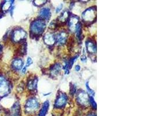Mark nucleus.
<instances>
[{"label":"nucleus","instance_id":"1","mask_svg":"<svg viewBox=\"0 0 155 116\" xmlns=\"http://www.w3.org/2000/svg\"><path fill=\"white\" fill-rule=\"evenodd\" d=\"M46 28V24L44 20H37L31 23L30 31L33 35L39 36L43 33Z\"/></svg>","mask_w":155,"mask_h":116},{"label":"nucleus","instance_id":"2","mask_svg":"<svg viewBox=\"0 0 155 116\" xmlns=\"http://www.w3.org/2000/svg\"><path fill=\"white\" fill-rule=\"evenodd\" d=\"M11 92V86L8 80L0 76V98L8 95Z\"/></svg>","mask_w":155,"mask_h":116},{"label":"nucleus","instance_id":"3","mask_svg":"<svg viewBox=\"0 0 155 116\" xmlns=\"http://www.w3.org/2000/svg\"><path fill=\"white\" fill-rule=\"evenodd\" d=\"M39 102L35 98H31L29 99L24 106L25 111L27 113H33L35 112L39 107Z\"/></svg>","mask_w":155,"mask_h":116},{"label":"nucleus","instance_id":"4","mask_svg":"<svg viewBox=\"0 0 155 116\" xmlns=\"http://www.w3.org/2000/svg\"><path fill=\"white\" fill-rule=\"evenodd\" d=\"M96 17V8L90 7L85 10L82 14V18L86 22H91Z\"/></svg>","mask_w":155,"mask_h":116},{"label":"nucleus","instance_id":"5","mask_svg":"<svg viewBox=\"0 0 155 116\" xmlns=\"http://www.w3.org/2000/svg\"><path fill=\"white\" fill-rule=\"evenodd\" d=\"M26 32L22 29H17L13 31L11 38L14 42H18L26 37Z\"/></svg>","mask_w":155,"mask_h":116},{"label":"nucleus","instance_id":"6","mask_svg":"<svg viewBox=\"0 0 155 116\" xmlns=\"http://www.w3.org/2000/svg\"><path fill=\"white\" fill-rule=\"evenodd\" d=\"M68 101V96L65 93H61L57 96L55 102V107L57 108H63Z\"/></svg>","mask_w":155,"mask_h":116},{"label":"nucleus","instance_id":"7","mask_svg":"<svg viewBox=\"0 0 155 116\" xmlns=\"http://www.w3.org/2000/svg\"><path fill=\"white\" fill-rule=\"evenodd\" d=\"M76 99L78 104L81 106H86L88 104L89 96H88L87 93L83 91H81L78 92Z\"/></svg>","mask_w":155,"mask_h":116},{"label":"nucleus","instance_id":"8","mask_svg":"<svg viewBox=\"0 0 155 116\" xmlns=\"http://www.w3.org/2000/svg\"><path fill=\"white\" fill-rule=\"evenodd\" d=\"M44 41L48 45H52L56 42V37L51 33H47L44 37Z\"/></svg>","mask_w":155,"mask_h":116},{"label":"nucleus","instance_id":"9","mask_svg":"<svg viewBox=\"0 0 155 116\" xmlns=\"http://www.w3.org/2000/svg\"><path fill=\"white\" fill-rule=\"evenodd\" d=\"M67 39H68V34L65 31H62L57 35L56 37V41L59 45H62L66 43Z\"/></svg>","mask_w":155,"mask_h":116},{"label":"nucleus","instance_id":"10","mask_svg":"<svg viewBox=\"0 0 155 116\" xmlns=\"http://www.w3.org/2000/svg\"><path fill=\"white\" fill-rule=\"evenodd\" d=\"M85 46L87 52L90 54L94 55L96 52V46L92 41H87L85 43Z\"/></svg>","mask_w":155,"mask_h":116},{"label":"nucleus","instance_id":"11","mask_svg":"<svg viewBox=\"0 0 155 116\" xmlns=\"http://www.w3.org/2000/svg\"><path fill=\"white\" fill-rule=\"evenodd\" d=\"M39 16L43 19H46V20L49 19L51 16V12L50 9L47 7L42 8L39 12Z\"/></svg>","mask_w":155,"mask_h":116},{"label":"nucleus","instance_id":"12","mask_svg":"<svg viewBox=\"0 0 155 116\" xmlns=\"http://www.w3.org/2000/svg\"><path fill=\"white\" fill-rule=\"evenodd\" d=\"M24 62L22 59L20 58H17L15 59L12 63V66L14 69L16 70H20L22 69L24 67Z\"/></svg>","mask_w":155,"mask_h":116},{"label":"nucleus","instance_id":"13","mask_svg":"<svg viewBox=\"0 0 155 116\" xmlns=\"http://www.w3.org/2000/svg\"><path fill=\"white\" fill-rule=\"evenodd\" d=\"M78 24V18L76 16H71L70 17V20L69 22V27L70 31H75V29Z\"/></svg>","mask_w":155,"mask_h":116},{"label":"nucleus","instance_id":"14","mask_svg":"<svg viewBox=\"0 0 155 116\" xmlns=\"http://www.w3.org/2000/svg\"><path fill=\"white\" fill-rule=\"evenodd\" d=\"M37 83H38V78L34 77L31 78L28 81L27 88L30 91L35 90L37 87Z\"/></svg>","mask_w":155,"mask_h":116},{"label":"nucleus","instance_id":"15","mask_svg":"<svg viewBox=\"0 0 155 116\" xmlns=\"http://www.w3.org/2000/svg\"><path fill=\"white\" fill-rule=\"evenodd\" d=\"M49 108V102L48 101L44 102L43 105V106L40 110L39 116H46L47 115V113L48 111Z\"/></svg>","mask_w":155,"mask_h":116},{"label":"nucleus","instance_id":"16","mask_svg":"<svg viewBox=\"0 0 155 116\" xmlns=\"http://www.w3.org/2000/svg\"><path fill=\"white\" fill-rule=\"evenodd\" d=\"M12 114L13 116H19L21 113V109L19 103L18 102H16L11 108Z\"/></svg>","mask_w":155,"mask_h":116},{"label":"nucleus","instance_id":"17","mask_svg":"<svg viewBox=\"0 0 155 116\" xmlns=\"http://www.w3.org/2000/svg\"><path fill=\"white\" fill-rule=\"evenodd\" d=\"M61 69V67L60 64L59 63H56L53 66V67L51 69V73L52 74V76H56L59 74V73H60V71Z\"/></svg>","mask_w":155,"mask_h":116},{"label":"nucleus","instance_id":"18","mask_svg":"<svg viewBox=\"0 0 155 116\" xmlns=\"http://www.w3.org/2000/svg\"><path fill=\"white\" fill-rule=\"evenodd\" d=\"M78 56V55L75 56L74 57H73V58H71L69 61H68L67 62V63H66V65H65L64 69L65 70V71L66 72V73H67V72H68V73H69V69L72 67V66H73L74 62H75V61L77 60Z\"/></svg>","mask_w":155,"mask_h":116},{"label":"nucleus","instance_id":"19","mask_svg":"<svg viewBox=\"0 0 155 116\" xmlns=\"http://www.w3.org/2000/svg\"><path fill=\"white\" fill-rule=\"evenodd\" d=\"M13 2H14V1H5L2 7H1L2 10L4 12L8 11V10H9L11 7H12V4H13Z\"/></svg>","mask_w":155,"mask_h":116},{"label":"nucleus","instance_id":"20","mask_svg":"<svg viewBox=\"0 0 155 116\" xmlns=\"http://www.w3.org/2000/svg\"><path fill=\"white\" fill-rule=\"evenodd\" d=\"M68 17H69V12L68 11H65L62 13V14L59 16V21L61 22H64L66 20V19H68Z\"/></svg>","mask_w":155,"mask_h":116},{"label":"nucleus","instance_id":"21","mask_svg":"<svg viewBox=\"0 0 155 116\" xmlns=\"http://www.w3.org/2000/svg\"><path fill=\"white\" fill-rule=\"evenodd\" d=\"M85 86H86V88H87L88 92L89 93V94L90 95V96L93 97V96H95V91H94L93 90V89L90 87V86H89V82H88V81H87V82L85 83Z\"/></svg>","mask_w":155,"mask_h":116},{"label":"nucleus","instance_id":"22","mask_svg":"<svg viewBox=\"0 0 155 116\" xmlns=\"http://www.w3.org/2000/svg\"><path fill=\"white\" fill-rule=\"evenodd\" d=\"M89 102L90 103V104L91 105V106L93 107V108H96V103L94 100V98L93 96H90L89 97Z\"/></svg>","mask_w":155,"mask_h":116},{"label":"nucleus","instance_id":"23","mask_svg":"<svg viewBox=\"0 0 155 116\" xmlns=\"http://www.w3.org/2000/svg\"><path fill=\"white\" fill-rule=\"evenodd\" d=\"M32 63H33V61H32L31 58L30 57H28L27 59V61H26V67L30 66Z\"/></svg>","mask_w":155,"mask_h":116},{"label":"nucleus","instance_id":"24","mask_svg":"<svg viewBox=\"0 0 155 116\" xmlns=\"http://www.w3.org/2000/svg\"><path fill=\"white\" fill-rule=\"evenodd\" d=\"M62 7H63V5H62V4H61L59 6H58V7L56 8V13L59 12L62 10Z\"/></svg>","mask_w":155,"mask_h":116},{"label":"nucleus","instance_id":"25","mask_svg":"<svg viewBox=\"0 0 155 116\" xmlns=\"http://www.w3.org/2000/svg\"><path fill=\"white\" fill-rule=\"evenodd\" d=\"M81 62H85L87 61V58L85 56V55H83V56H81V58H80Z\"/></svg>","mask_w":155,"mask_h":116},{"label":"nucleus","instance_id":"26","mask_svg":"<svg viewBox=\"0 0 155 116\" xmlns=\"http://www.w3.org/2000/svg\"><path fill=\"white\" fill-rule=\"evenodd\" d=\"M80 66L79 65H76V67H75V70L77 71H79L80 70Z\"/></svg>","mask_w":155,"mask_h":116},{"label":"nucleus","instance_id":"27","mask_svg":"<svg viewBox=\"0 0 155 116\" xmlns=\"http://www.w3.org/2000/svg\"><path fill=\"white\" fill-rule=\"evenodd\" d=\"M26 69H27V67H26V66H24V67L22 68V73H23L24 74V73H26Z\"/></svg>","mask_w":155,"mask_h":116},{"label":"nucleus","instance_id":"28","mask_svg":"<svg viewBox=\"0 0 155 116\" xmlns=\"http://www.w3.org/2000/svg\"><path fill=\"white\" fill-rule=\"evenodd\" d=\"M87 116H96V115L94 114L93 113H90V114H89Z\"/></svg>","mask_w":155,"mask_h":116},{"label":"nucleus","instance_id":"29","mask_svg":"<svg viewBox=\"0 0 155 116\" xmlns=\"http://www.w3.org/2000/svg\"><path fill=\"white\" fill-rule=\"evenodd\" d=\"M1 45H0V50H1Z\"/></svg>","mask_w":155,"mask_h":116}]
</instances>
